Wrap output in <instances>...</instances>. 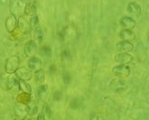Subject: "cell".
<instances>
[{
    "label": "cell",
    "mask_w": 149,
    "mask_h": 120,
    "mask_svg": "<svg viewBox=\"0 0 149 120\" xmlns=\"http://www.w3.org/2000/svg\"><path fill=\"white\" fill-rule=\"evenodd\" d=\"M25 6H26L23 0H11L9 8L12 13V15L19 19L25 13Z\"/></svg>",
    "instance_id": "cell-1"
},
{
    "label": "cell",
    "mask_w": 149,
    "mask_h": 120,
    "mask_svg": "<svg viewBox=\"0 0 149 120\" xmlns=\"http://www.w3.org/2000/svg\"><path fill=\"white\" fill-rule=\"evenodd\" d=\"M20 65V58L17 56H12L7 58L5 65V71L7 74H14L17 71Z\"/></svg>",
    "instance_id": "cell-2"
},
{
    "label": "cell",
    "mask_w": 149,
    "mask_h": 120,
    "mask_svg": "<svg viewBox=\"0 0 149 120\" xmlns=\"http://www.w3.org/2000/svg\"><path fill=\"white\" fill-rule=\"evenodd\" d=\"M112 74L119 78H125L130 75V69L127 65H116L112 69Z\"/></svg>",
    "instance_id": "cell-3"
},
{
    "label": "cell",
    "mask_w": 149,
    "mask_h": 120,
    "mask_svg": "<svg viewBox=\"0 0 149 120\" xmlns=\"http://www.w3.org/2000/svg\"><path fill=\"white\" fill-rule=\"evenodd\" d=\"M31 71H30L27 68L21 67L18 68L17 71L15 72V76L20 80V81H29L31 79Z\"/></svg>",
    "instance_id": "cell-4"
},
{
    "label": "cell",
    "mask_w": 149,
    "mask_h": 120,
    "mask_svg": "<svg viewBox=\"0 0 149 120\" xmlns=\"http://www.w3.org/2000/svg\"><path fill=\"white\" fill-rule=\"evenodd\" d=\"M126 87H127V84L124 80L117 79V80L111 81V83H110V88L115 92H120L124 91L126 89Z\"/></svg>",
    "instance_id": "cell-5"
},
{
    "label": "cell",
    "mask_w": 149,
    "mask_h": 120,
    "mask_svg": "<svg viewBox=\"0 0 149 120\" xmlns=\"http://www.w3.org/2000/svg\"><path fill=\"white\" fill-rule=\"evenodd\" d=\"M117 50L120 51V52H130L133 50L134 49V46L131 42H130L129 40H122L120 42H118L117 43Z\"/></svg>",
    "instance_id": "cell-6"
},
{
    "label": "cell",
    "mask_w": 149,
    "mask_h": 120,
    "mask_svg": "<svg viewBox=\"0 0 149 120\" xmlns=\"http://www.w3.org/2000/svg\"><path fill=\"white\" fill-rule=\"evenodd\" d=\"M133 60V57L129 53H126V52H120L118 53L117 55L115 56V61L120 63L121 65H125L127 63H130Z\"/></svg>",
    "instance_id": "cell-7"
},
{
    "label": "cell",
    "mask_w": 149,
    "mask_h": 120,
    "mask_svg": "<svg viewBox=\"0 0 149 120\" xmlns=\"http://www.w3.org/2000/svg\"><path fill=\"white\" fill-rule=\"evenodd\" d=\"M18 25V19L14 15H10L6 20V29L8 32H13Z\"/></svg>",
    "instance_id": "cell-8"
},
{
    "label": "cell",
    "mask_w": 149,
    "mask_h": 120,
    "mask_svg": "<svg viewBox=\"0 0 149 120\" xmlns=\"http://www.w3.org/2000/svg\"><path fill=\"white\" fill-rule=\"evenodd\" d=\"M28 67L31 71H38V70L41 69L42 62L37 57H31L30 58V60L28 61Z\"/></svg>",
    "instance_id": "cell-9"
},
{
    "label": "cell",
    "mask_w": 149,
    "mask_h": 120,
    "mask_svg": "<svg viewBox=\"0 0 149 120\" xmlns=\"http://www.w3.org/2000/svg\"><path fill=\"white\" fill-rule=\"evenodd\" d=\"M19 83L20 81L15 75H10L6 80V88L8 90H18Z\"/></svg>",
    "instance_id": "cell-10"
},
{
    "label": "cell",
    "mask_w": 149,
    "mask_h": 120,
    "mask_svg": "<svg viewBox=\"0 0 149 120\" xmlns=\"http://www.w3.org/2000/svg\"><path fill=\"white\" fill-rule=\"evenodd\" d=\"M37 50V44L35 43V41L33 40H29L25 43L24 45V53L25 55L28 57H31V55L36 52Z\"/></svg>",
    "instance_id": "cell-11"
},
{
    "label": "cell",
    "mask_w": 149,
    "mask_h": 120,
    "mask_svg": "<svg viewBox=\"0 0 149 120\" xmlns=\"http://www.w3.org/2000/svg\"><path fill=\"white\" fill-rule=\"evenodd\" d=\"M127 12L135 17H138L141 14V6L136 2H132L127 6Z\"/></svg>",
    "instance_id": "cell-12"
},
{
    "label": "cell",
    "mask_w": 149,
    "mask_h": 120,
    "mask_svg": "<svg viewBox=\"0 0 149 120\" xmlns=\"http://www.w3.org/2000/svg\"><path fill=\"white\" fill-rule=\"evenodd\" d=\"M120 24L127 29H133L136 26V21L131 17L125 16V17L121 18Z\"/></svg>",
    "instance_id": "cell-13"
},
{
    "label": "cell",
    "mask_w": 149,
    "mask_h": 120,
    "mask_svg": "<svg viewBox=\"0 0 149 120\" xmlns=\"http://www.w3.org/2000/svg\"><path fill=\"white\" fill-rule=\"evenodd\" d=\"M120 38L122 39L123 40H133L135 39V34L132 31H130V29H125L122 30L120 34H119Z\"/></svg>",
    "instance_id": "cell-14"
},
{
    "label": "cell",
    "mask_w": 149,
    "mask_h": 120,
    "mask_svg": "<svg viewBox=\"0 0 149 120\" xmlns=\"http://www.w3.org/2000/svg\"><path fill=\"white\" fill-rule=\"evenodd\" d=\"M26 108H27V111H28V115H31L33 116L34 114L37 113L38 111V106L37 104L34 102V101H30L27 105H26Z\"/></svg>",
    "instance_id": "cell-15"
},
{
    "label": "cell",
    "mask_w": 149,
    "mask_h": 120,
    "mask_svg": "<svg viewBox=\"0 0 149 120\" xmlns=\"http://www.w3.org/2000/svg\"><path fill=\"white\" fill-rule=\"evenodd\" d=\"M17 101L21 104H24V105H27L30 101H31V97L30 94L28 93H21L19 94L18 98H17Z\"/></svg>",
    "instance_id": "cell-16"
},
{
    "label": "cell",
    "mask_w": 149,
    "mask_h": 120,
    "mask_svg": "<svg viewBox=\"0 0 149 120\" xmlns=\"http://www.w3.org/2000/svg\"><path fill=\"white\" fill-rule=\"evenodd\" d=\"M19 89L22 90L23 92H24V93H28V94L31 93V87L25 81H20V83H19Z\"/></svg>",
    "instance_id": "cell-17"
},
{
    "label": "cell",
    "mask_w": 149,
    "mask_h": 120,
    "mask_svg": "<svg viewBox=\"0 0 149 120\" xmlns=\"http://www.w3.org/2000/svg\"><path fill=\"white\" fill-rule=\"evenodd\" d=\"M15 113H16L17 117H20V118L25 117L28 115V111H27L26 106L25 107H24V106H19V107H17L16 108V110H15Z\"/></svg>",
    "instance_id": "cell-18"
},
{
    "label": "cell",
    "mask_w": 149,
    "mask_h": 120,
    "mask_svg": "<svg viewBox=\"0 0 149 120\" xmlns=\"http://www.w3.org/2000/svg\"><path fill=\"white\" fill-rule=\"evenodd\" d=\"M35 80L38 83H42L45 81V72L43 69H40L35 73Z\"/></svg>",
    "instance_id": "cell-19"
},
{
    "label": "cell",
    "mask_w": 149,
    "mask_h": 120,
    "mask_svg": "<svg viewBox=\"0 0 149 120\" xmlns=\"http://www.w3.org/2000/svg\"><path fill=\"white\" fill-rule=\"evenodd\" d=\"M35 37H36V40L39 43L42 42L43 40V38H44V31L41 27L38 26L36 27V30H35Z\"/></svg>",
    "instance_id": "cell-20"
},
{
    "label": "cell",
    "mask_w": 149,
    "mask_h": 120,
    "mask_svg": "<svg viewBox=\"0 0 149 120\" xmlns=\"http://www.w3.org/2000/svg\"><path fill=\"white\" fill-rule=\"evenodd\" d=\"M40 54L41 56L48 58V57H50L51 56L52 50H51V49L49 46H43V47H41L40 49Z\"/></svg>",
    "instance_id": "cell-21"
},
{
    "label": "cell",
    "mask_w": 149,
    "mask_h": 120,
    "mask_svg": "<svg viewBox=\"0 0 149 120\" xmlns=\"http://www.w3.org/2000/svg\"><path fill=\"white\" fill-rule=\"evenodd\" d=\"M35 11H36V3L35 2L29 3L25 6V14L26 15H31V14L34 13Z\"/></svg>",
    "instance_id": "cell-22"
},
{
    "label": "cell",
    "mask_w": 149,
    "mask_h": 120,
    "mask_svg": "<svg viewBox=\"0 0 149 120\" xmlns=\"http://www.w3.org/2000/svg\"><path fill=\"white\" fill-rule=\"evenodd\" d=\"M47 89H48V86H47V85H45V84L40 85V86L39 87V88H38V91H37L38 96L40 97V98L43 97V96L46 94V92H47Z\"/></svg>",
    "instance_id": "cell-23"
},
{
    "label": "cell",
    "mask_w": 149,
    "mask_h": 120,
    "mask_svg": "<svg viewBox=\"0 0 149 120\" xmlns=\"http://www.w3.org/2000/svg\"><path fill=\"white\" fill-rule=\"evenodd\" d=\"M18 26L21 30H23V31H27L28 30V25H27V22L25 20H24V18H19L18 20Z\"/></svg>",
    "instance_id": "cell-24"
},
{
    "label": "cell",
    "mask_w": 149,
    "mask_h": 120,
    "mask_svg": "<svg viewBox=\"0 0 149 120\" xmlns=\"http://www.w3.org/2000/svg\"><path fill=\"white\" fill-rule=\"evenodd\" d=\"M30 25H31V27H38V25H39V17H38V15H34L31 16Z\"/></svg>",
    "instance_id": "cell-25"
},
{
    "label": "cell",
    "mask_w": 149,
    "mask_h": 120,
    "mask_svg": "<svg viewBox=\"0 0 149 120\" xmlns=\"http://www.w3.org/2000/svg\"><path fill=\"white\" fill-rule=\"evenodd\" d=\"M63 80L66 84H68L71 82V75L68 72H65L63 74Z\"/></svg>",
    "instance_id": "cell-26"
},
{
    "label": "cell",
    "mask_w": 149,
    "mask_h": 120,
    "mask_svg": "<svg viewBox=\"0 0 149 120\" xmlns=\"http://www.w3.org/2000/svg\"><path fill=\"white\" fill-rule=\"evenodd\" d=\"M42 114L44 116H49L50 115V108L48 104L43 105V108H42Z\"/></svg>",
    "instance_id": "cell-27"
},
{
    "label": "cell",
    "mask_w": 149,
    "mask_h": 120,
    "mask_svg": "<svg viewBox=\"0 0 149 120\" xmlns=\"http://www.w3.org/2000/svg\"><path fill=\"white\" fill-rule=\"evenodd\" d=\"M90 120H104V118L99 114H93L90 117Z\"/></svg>",
    "instance_id": "cell-28"
},
{
    "label": "cell",
    "mask_w": 149,
    "mask_h": 120,
    "mask_svg": "<svg viewBox=\"0 0 149 120\" xmlns=\"http://www.w3.org/2000/svg\"><path fill=\"white\" fill-rule=\"evenodd\" d=\"M53 99L55 101H59L61 99V92H55L53 94Z\"/></svg>",
    "instance_id": "cell-29"
},
{
    "label": "cell",
    "mask_w": 149,
    "mask_h": 120,
    "mask_svg": "<svg viewBox=\"0 0 149 120\" xmlns=\"http://www.w3.org/2000/svg\"><path fill=\"white\" fill-rule=\"evenodd\" d=\"M36 120H45V116H44L43 114H42V113H40V114L38 115Z\"/></svg>",
    "instance_id": "cell-30"
},
{
    "label": "cell",
    "mask_w": 149,
    "mask_h": 120,
    "mask_svg": "<svg viewBox=\"0 0 149 120\" xmlns=\"http://www.w3.org/2000/svg\"><path fill=\"white\" fill-rule=\"evenodd\" d=\"M24 120H33V119H31V117H25Z\"/></svg>",
    "instance_id": "cell-31"
},
{
    "label": "cell",
    "mask_w": 149,
    "mask_h": 120,
    "mask_svg": "<svg viewBox=\"0 0 149 120\" xmlns=\"http://www.w3.org/2000/svg\"><path fill=\"white\" fill-rule=\"evenodd\" d=\"M15 120H24L23 118H20V117H17V118H15Z\"/></svg>",
    "instance_id": "cell-32"
},
{
    "label": "cell",
    "mask_w": 149,
    "mask_h": 120,
    "mask_svg": "<svg viewBox=\"0 0 149 120\" xmlns=\"http://www.w3.org/2000/svg\"><path fill=\"white\" fill-rule=\"evenodd\" d=\"M147 37H148V40H149V32H148V34H147Z\"/></svg>",
    "instance_id": "cell-33"
},
{
    "label": "cell",
    "mask_w": 149,
    "mask_h": 120,
    "mask_svg": "<svg viewBox=\"0 0 149 120\" xmlns=\"http://www.w3.org/2000/svg\"><path fill=\"white\" fill-rule=\"evenodd\" d=\"M23 1H25V0H23Z\"/></svg>",
    "instance_id": "cell-34"
}]
</instances>
